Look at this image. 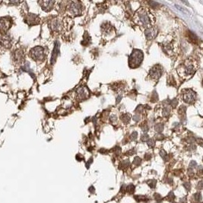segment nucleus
<instances>
[{"label": "nucleus", "instance_id": "obj_1", "mask_svg": "<svg viewBox=\"0 0 203 203\" xmlns=\"http://www.w3.org/2000/svg\"><path fill=\"white\" fill-rule=\"evenodd\" d=\"M143 59V53L139 49L133 50L129 56V65L131 67L135 68L140 65Z\"/></svg>", "mask_w": 203, "mask_h": 203}, {"label": "nucleus", "instance_id": "obj_2", "mask_svg": "<svg viewBox=\"0 0 203 203\" xmlns=\"http://www.w3.org/2000/svg\"><path fill=\"white\" fill-rule=\"evenodd\" d=\"M30 56L34 60H41L44 57V51L42 47H38L31 49Z\"/></svg>", "mask_w": 203, "mask_h": 203}, {"label": "nucleus", "instance_id": "obj_3", "mask_svg": "<svg viewBox=\"0 0 203 203\" xmlns=\"http://www.w3.org/2000/svg\"><path fill=\"white\" fill-rule=\"evenodd\" d=\"M69 12L73 15H79L82 12V4L79 2H72L69 6Z\"/></svg>", "mask_w": 203, "mask_h": 203}, {"label": "nucleus", "instance_id": "obj_4", "mask_svg": "<svg viewBox=\"0 0 203 203\" xmlns=\"http://www.w3.org/2000/svg\"><path fill=\"white\" fill-rule=\"evenodd\" d=\"M12 26V20L9 18H3L0 19V30L6 32Z\"/></svg>", "mask_w": 203, "mask_h": 203}, {"label": "nucleus", "instance_id": "obj_5", "mask_svg": "<svg viewBox=\"0 0 203 203\" xmlns=\"http://www.w3.org/2000/svg\"><path fill=\"white\" fill-rule=\"evenodd\" d=\"M138 19L141 21V23L144 26H148L150 24V18L148 14H147V12L145 11H141L138 12Z\"/></svg>", "mask_w": 203, "mask_h": 203}, {"label": "nucleus", "instance_id": "obj_6", "mask_svg": "<svg viewBox=\"0 0 203 203\" xmlns=\"http://www.w3.org/2000/svg\"><path fill=\"white\" fill-rule=\"evenodd\" d=\"M196 94L193 91H187L185 92L184 95H183V100L186 103H192L194 100H196Z\"/></svg>", "mask_w": 203, "mask_h": 203}, {"label": "nucleus", "instance_id": "obj_7", "mask_svg": "<svg viewBox=\"0 0 203 203\" xmlns=\"http://www.w3.org/2000/svg\"><path fill=\"white\" fill-rule=\"evenodd\" d=\"M161 74H162V70L160 66H154L150 71V75L153 78L158 79L159 78L161 77Z\"/></svg>", "mask_w": 203, "mask_h": 203}, {"label": "nucleus", "instance_id": "obj_8", "mask_svg": "<svg viewBox=\"0 0 203 203\" xmlns=\"http://www.w3.org/2000/svg\"><path fill=\"white\" fill-rule=\"evenodd\" d=\"M59 53V43L58 41H56V44H55V47H54V49L53 51V53H52V56H51V63L52 64H54L56 63V59H57V56H58Z\"/></svg>", "mask_w": 203, "mask_h": 203}, {"label": "nucleus", "instance_id": "obj_9", "mask_svg": "<svg viewBox=\"0 0 203 203\" xmlns=\"http://www.w3.org/2000/svg\"><path fill=\"white\" fill-rule=\"evenodd\" d=\"M158 34V30L154 28H148L147 30H145V36L148 40H152L154 39Z\"/></svg>", "mask_w": 203, "mask_h": 203}, {"label": "nucleus", "instance_id": "obj_10", "mask_svg": "<svg viewBox=\"0 0 203 203\" xmlns=\"http://www.w3.org/2000/svg\"><path fill=\"white\" fill-rule=\"evenodd\" d=\"M88 90L85 87H81L77 90L78 96V98H82V99H84V98L88 97Z\"/></svg>", "mask_w": 203, "mask_h": 203}, {"label": "nucleus", "instance_id": "obj_11", "mask_svg": "<svg viewBox=\"0 0 203 203\" xmlns=\"http://www.w3.org/2000/svg\"><path fill=\"white\" fill-rule=\"evenodd\" d=\"M54 4V2H51V1H44L41 3V7L44 11L48 12L53 8V5Z\"/></svg>", "mask_w": 203, "mask_h": 203}, {"label": "nucleus", "instance_id": "obj_12", "mask_svg": "<svg viewBox=\"0 0 203 203\" xmlns=\"http://www.w3.org/2000/svg\"><path fill=\"white\" fill-rule=\"evenodd\" d=\"M50 27H51V28L53 30H59V28L60 27V23H59V20H57V19H53V20L51 21Z\"/></svg>", "mask_w": 203, "mask_h": 203}, {"label": "nucleus", "instance_id": "obj_13", "mask_svg": "<svg viewBox=\"0 0 203 203\" xmlns=\"http://www.w3.org/2000/svg\"><path fill=\"white\" fill-rule=\"evenodd\" d=\"M184 72L187 75H191L194 72V67L192 65H186L184 68Z\"/></svg>", "mask_w": 203, "mask_h": 203}, {"label": "nucleus", "instance_id": "obj_14", "mask_svg": "<svg viewBox=\"0 0 203 203\" xmlns=\"http://www.w3.org/2000/svg\"><path fill=\"white\" fill-rule=\"evenodd\" d=\"M121 119L125 123H128L129 122V120H130V117H129L128 114H123L122 115Z\"/></svg>", "mask_w": 203, "mask_h": 203}, {"label": "nucleus", "instance_id": "obj_15", "mask_svg": "<svg viewBox=\"0 0 203 203\" xmlns=\"http://www.w3.org/2000/svg\"><path fill=\"white\" fill-rule=\"evenodd\" d=\"M154 129H155V131H157V132H162L163 129V124H157L156 126H154Z\"/></svg>", "mask_w": 203, "mask_h": 203}, {"label": "nucleus", "instance_id": "obj_16", "mask_svg": "<svg viewBox=\"0 0 203 203\" xmlns=\"http://www.w3.org/2000/svg\"><path fill=\"white\" fill-rule=\"evenodd\" d=\"M176 8L180 12H183V14H189V12H188V11H187V9H183V7H181V6H180V5H176Z\"/></svg>", "mask_w": 203, "mask_h": 203}, {"label": "nucleus", "instance_id": "obj_17", "mask_svg": "<svg viewBox=\"0 0 203 203\" xmlns=\"http://www.w3.org/2000/svg\"><path fill=\"white\" fill-rule=\"evenodd\" d=\"M127 190H128L130 193H132V192H134V191H135V186L132 184H130L127 187Z\"/></svg>", "mask_w": 203, "mask_h": 203}, {"label": "nucleus", "instance_id": "obj_18", "mask_svg": "<svg viewBox=\"0 0 203 203\" xmlns=\"http://www.w3.org/2000/svg\"><path fill=\"white\" fill-rule=\"evenodd\" d=\"M170 113H171V110H170V109H169L168 107H165L164 109H163V116L167 117V116H168V115L170 114Z\"/></svg>", "mask_w": 203, "mask_h": 203}, {"label": "nucleus", "instance_id": "obj_19", "mask_svg": "<svg viewBox=\"0 0 203 203\" xmlns=\"http://www.w3.org/2000/svg\"><path fill=\"white\" fill-rule=\"evenodd\" d=\"M148 185H149V187H151V188H154L155 186H156V180H150L149 183H148Z\"/></svg>", "mask_w": 203, "mask_h": 203}, {"label": "nucleus", "instance_id": "obj_20", "mask_svg": "<svg viewBox=\"0 0 203 203\" xmlns=\"http://www.w3.org/2000/svg\"><path fill=\"white\" fill-rule=\"evenodd\" d=\"M154 145H155V142H154V139H149V140L148 141V145L149 147H154Z\"/></svg>", "mask_w": 203, "mask_h": 203}, {"label": "nucleus", "instance_id": "obj_21", "mask_svg": "<svg viewBox=\"0 0 203 203\" xmlns=\"http://www.w3.org/2000/svg\"><path fill=\"white\" fill-rule=\"evenodd\" d=\"M141 159L138 158V157H137V158H135V160H134V163L135 164H136V165H139L141 163Z\"/></svg>", "mask_w": 203, "mask_h": 203}, {"label": "nucleus", "instance_id": "obj_22", "mask_svg": "<svg viewBox=\"0 0 203 203\" xmlns=\"http://www.w3.org/2000/svg\"><path fill=\"white\" fill-rule=\"evenodd\" d=\"M148 140V135L147 134H144V135H142V141L143 142H146V141Z\"/></svg>", "mask_w": 203, "mask_h": 203}, {"label": "nucleus", "instance_id": "obj_23", "mask_svg": "<svg viewBox=\"0 0 203 203\" xmlns=\"http://www.w3.org/2000/svg\"><path fill=\"white\" fill-rule=\"evenodd\" d=\"M195 197H196V199L197 201H199L202 199V195H201V193H199V192L196 193V195H195Z\"/></svg>", "mask_w": 203, "mask_h": 203}, {"label": "nucleus", "instance_id": "obj_24", "mask_svg": "<svg viewBox=\"0 0 203 203\" xmlns=\"http://www.w3.org/2000/svg\"><path fill=\"white\" fill-rule=\"evenodd\" d=\"M130 138L132 140H135V138H137V132H134L131 135Z\"/></svg>", "mask_w": 203, "mask_h": 203}, {"label": "nucleus", "instance_id": "obj_25", "mask_svg": "<svg viewBox=\"0 0 203 203\" xmlns=\"http://www.w3.org/2000/svg\"><path fill=\"white\" fill-rule=\"evenodd\" d=\"M196 166V161H191V163H190V164H189V167H195Z\"/></svg>", "mask_w": 203, "mask_h": 203}, {"label": "nucleus", "instance_id": "obj_26", "mask_svg": "<svg viewBox=\"0 0 203 203\" xmlns=\"http://www.w3.org/2000/svg\"><path fill=\"white\" fill-rule=\"evenodd\" d=\"M133 119H134L135 121L138 122L139 121V119H140V117L138 116V115H135V116H134V117H133Z\"/></svg>", "mask_w": 203, "mask_h": 203}, {"label": "nucleus", "instance_id": "obj_27", "mask_svg": "<svg viewBox=\"0 0 203 203\" xmlns=\"http://www.w3.org/2000/svg\"><path fill=\"white\" fill-rule=\"evenodd\" d=\"M184 187H185V188L188 190V191H189V189H190V184L189 183H184Z\"/></svg>", "mask_w": 203, "mask_h": 203}, {"label": "nucleus", "instance_id": "obj_28", "mask_svg": "<svg viewBox=\"0 0 203 203\" xmlns=\"http://www.w3.org/2000/svg\"><path fill=\"white\" fill-rule=\"evenodd\" d=\"M160 154H161V156L162 157V158H164V156H165L166 154H167V153H166L163 150H162L161 152H160Z\"/></svg>", "mask_w": 203, "mask_h": 203}, {"label": "nucleus", "instance_id": "obj_29", "mask_svg": "<svg viewBox=\"0 0 203 203\" xmlns=\"http://www.w3.org/2000/svg\"><path fill=\"white\" fill-rule=\"evenodd\" d=\"M89 190H90L91 192H94V188L93 187H90V188H89Z\"/></svg>", "mask_w": 203, "mask_h": 203}]
</instances>
